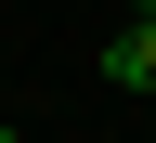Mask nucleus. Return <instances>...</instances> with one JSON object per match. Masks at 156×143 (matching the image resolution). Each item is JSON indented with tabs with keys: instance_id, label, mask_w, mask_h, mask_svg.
<instances>
[{
	"instance_id": "nucleus-3",
	"label": "nucleus",
	"mask_w": 156,
	"mask_h": 143,
	"mask_svg": "<svg viewBox=\"0 0 156 143\" xmlns=\"http://www.w3.org/2000/svg\"><path fill=\"white\" fill-rule=\"evenodd\" d=\"M0 143H13V130H0Z\"/></svg>"
},
{
	"instance_id": "nucleus-1",
	"label": "nucleus",
	"mask_w": 156,
	"mask_h": 143,
	"mask_svg": "<svg viewBox=\"0 0 156 143\" xmlns=\"http://www.w3.org/2000/svg\"><path fill=\"white\" fill-rule=\"evenodd\" d=\"M104 78H130V91H143V78H156V26H130V39H117V52H104Z\"/></svg>"
},
{
	"instance_id": "nucleus-2",
	"label": "nucleus",
	"mask_w": 156,
	"mask_h": 143,
	"mask_svg": "<svg viewBox=\"0 0 156 143\" xmlns=\"http://www.w3.org/2000/svg\"><path fill=\"white\" fill-rule=\"evenodd\" d=\"M143 26H156V0H143Z\"/></svg>"
}]
</instances>
